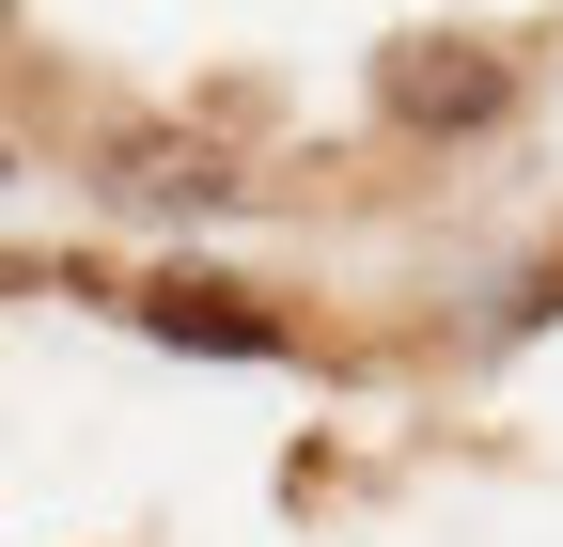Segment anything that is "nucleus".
<instances>
[{
  "label": "nucleus",
  "mask_w": 563,
  "mask_h": 547,
  "mask_svg": "<svg viewBox=\"0 0 563 547\" xmlns=\"http://www.w3.org/2000/svg\"><path fill=\"white\" fill-rule=\"evenodd\" d=\"M376 110L407 142H485V125L517 110V63L485 32H407V47H376Z\"/></svg>",
  "instance_id": "f257e3e1"
},
{
  "label": "nucleus",
  "mask_w": 563,
  "mask_h": 547,
  "mask_svg": "<svg viewBox=\"0 0 563 547\" xmlns=\"http://www.w3.org/2000/svg\"><path fill=\"white\" fill-rule=\"evenodd\" d=\"M110 203H157V220H188V203H203V220H220V203H235V157L220 142H188V125H110Z\"/></svg>",
  "instance_id": "f03ea898"
},
{
  "label": "nucleus",
  "mask_w": 563,
  "mask_h": 547,
  "mask_svg": "<svg viewBox=\"0 0 563 547\" xmlns=\"http://www.w3.org/2000/svg\"><path fill=\"white\" fill-rule=\"evenodd\" d=\"M141 328L157 345H220V360H282V313L235 282H141Z\"/></svg>",
  "instance_id": "7ed1b4c3"
}]
</instances>
